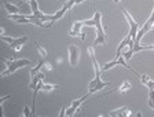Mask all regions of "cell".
<instances>
[{
	"label": "cell",
	"instance_id": "6da1fadb",
	"mask_svg": "<svg viewBox=\"0 0 154 117\" xmlns=\"http://www.w3.org/2000/svg\"><path fill=\"white\" fill-rule=\"evenodd\" d=\"M100 20H102V13H100V11H96L92 20L83 21V25L95 26V29H96V39H95V42H94V44H95V46H98V44H105V43H106V33H105V30H103V26H102Z\"/></svg>",
	"mask_w": 154,
	"mask_h": 117
},
{
	"label": "cell",
	"instance_id": "7a4b0ae2",
	"mask_svg": "<svg viewBox=\"0 0 154 117\" xmlns=\"http://www.w3.org/2000/svg\"><path fill=\"white\" fill-rule=\"evenodd\" d=\"M4 62L7 63V69L4 72H2V77H6L10 73H14V72L18 70V69L32 63L29 59H4Z\"/></svg>",
	"mask_w": 154,
	"mask_h": 117
},
{
	"label": "cell",
	"instance_id": "3957f363",
	"mask_svg": "<svg viewBox=\"0 0 154 117\" xmlns=\"http://www.w3.org/2000/svg\"><path fill=\"white\" fill-rule=\"evenodd\" d=\"M153 26H154V10H153V13H151V15L149 17V20L144 22L143 28H142V29L138 32V36H136V39H135V44H134V46H139V44H140V39L151 29V28H153Z\"/></svg>",
	"mask_w": 154,
	"mask_h": 117
},
{
	"label": "cell",
	"instance_id": "277c9868",
	"mask_svg": "<svg viewBox=\"0 0 154 117\" xmlns=\"http://www.w3.org/2000/svg\"><path fill=\"white\" fill-rule=\"evenodd\" d=\"M2 40H3V42H6V43H8V46L17 52V51H19V50L22 48V46L25 44V42L28 40V37H18V39H15V37H7V36H2Z\"/></svg>",
	"mask_w": 154,
	"mask_h": 117
},
{
	"label": "cell",
	"instance_id": "5b68a950",
	"mask_svg": "<svg viewBox=\"0 0 154 117\" xmlns=\"http://www.w3.org/2000/svg\"><path fill=\"white\" fill-rule=\"evenodd\" d=\"M122 14H124V17L127 18V21H128V23H129V33L128 35L131 36V39L134 40V43H135V39H136V36H138L139 23L136 22V21H134V18L129 15V13L127 10H122Z\"/></svg>",
	"mask_w": 154,
	"mask_h": 117
},
{
	"label": "cell",
	"instance_id": "8992f818",
	"mask_svg": "<svg viewBox=\"0 0 154 117\" xmlns=\"http://www.w3.org/2000/svg\"><path fill=\"white\" fill-rule=\"evenodd\" d=\"M67 50H69V63H70L72 68H74V66L77 65V62H79V57H80V47L76 46V44H72V46L67 47Z\"/></svg>",
	"mask_w": 154,
	"mask_h": 117
},
{
	"label": "cell",
	"instance_id": "52a82bcc",
	"mask_svg": "<svg viewBox=\"0 0 154 117\" xmlns=\"http://www.w3.org/2000/svg\"><path fill=\"white\" fill-rule=\"evenodd\" d=\"M116 65H122L124 68L128 69L129 72H132L135 76H138V77H139L138 73H136V72H134V69H131L128 65H127V63H125V58H124V57H121V55H116V59H114V61L109 62V63H106V65L103 66V70H109L110 68H113V66H116Z\"/></svg>",
	"mask_w": 154,
	"mask_h": 117
},
{
	"label": "cell",
	"instance_id": "ba28073f",
	"mask_svg": "<svg viewBox=\"0 0 154 117\" xmlns=\"http://www.w3.org/2000/svg\"><path fill=\"white\" fill-rule=\"evenodd\" d=\"M90 97V92H88V94L87 95H84V97H81L80 99H76V101H73L72 102V105L69 107H67V110H66V116L67 117H70V116H73L74 113H76L77 112V109H79V107H80V105L83 103L84 101H85L87 98Z\"/></svg>",
	"mask_w": 154,
	"mask_h": 117
},
{
	"label": "cell",
	"instance_id": "9c48e42d",
	"mask_svg": "<svg viewBox=\"0 0 154 117\" xmlns=\"http://www.w3.org/2000/svg\"><path fill=\"white\" fill-rule=\"evenodd\" d=\"M87 51H88V54H90L91 62H92L94 69H95V79H99V80H100V68H99L98 61H96V58H95V51H94L92 47H88V48H87Z\"/></svg>",
	"mask_w": 154,
	"mask_h": 117
},
{
	"label": "cell",
	"instance_id": "30bf717a",
	"mask_svg": "<svg viewBox=\"0 0 154 117\" xmlns=\"http://www.w3.org/2000/svg\"><path fill=\"white\" fill-rule=\"evenodd\" d=\"M81 26H83V21H77L73 23V28L70 29V36L72 37H77L80 36L81 39H85V33H81Z\"/></svg>",
	"mask_w": 154,
	"mask_h": 117
},
{
	"label": "cell",
	"instance_id": "8fae6325",
	"mask_svg": "<svg viewBox=\"0 0 154 117\" xmlns=\"http://www.w3.org/2000/svg\"><path fill=\"white\" fill-rule=\"evenodd\" d=\"M132 110L131 109H128L127 106L124 107H120V109H117V110H113L110 112V116H124V117H128V116H132Z\"/></svg>",
	"mask_w": 154,
	"mask_h": 117
},
{
	"label": "cell",
	"instance_id": "7c38bea8",
	"mask_svg": "<svg viewBox=\"0 0 154 117\" xmlns=\"http://www.w3.org/2000/svg\"><path fill=\"white\" fill-rule=\"evenodd\" d=\"M131 90V83L128 82V80H125L124 83H122L120 87H117V88H114V90H112L110 92H114V91H119V92H121V94H124V92H127V91H129ZM110 92H107V94H110ZM106 94V95H107Z\"/></svg>",
	"mask_w": 154,
	"mask_h": 117
},
{
	"label": "cell",
	"instance_id": "4fadbf2b",
	"mask_svg": "<svg viewBox=\"0 0 154 117\" xmlns=\"http://www.w3.org/2000/svg\"><path fill=\"white\" fill-rule=\"evenodd\" d=\"M4 8H6L7 13H10V14H21L19 13V7L14 6V4H10L8 2H4Z\"/></svg>",
	"mask_w": 154,
	"mask_h": 117
},
{
	"label": "cell",
	"instance_id": "5bb4252c",
	"mask_svg": "<svg viewBox=\"0 0 154 117\" xmlns=\"http://www.w3.org/2000/svg\"><path fill=\"white\" fill-rule=\"evenodd\" d=\"M43 79H44V73H37V75H35L32 77V82H30V88H32V90H35L36 85L38 84V82H40V80H43Z\"/></svg>",
	"mask_w": 154,
	"mask_h": 117
},
{
	"label": "cell",
	"instance_id": "9a60e30c",
	"mask_svg": "<svg viewBox=\"0 0 154 117\" xmlns=\"http://www.w3.org/2000/svg\"><path fill=\"white\" fill-rule=\"evenodd\" d=\"M66 11H67V7H66V6H63V7H62V8H61V10H59L57 14H55V15H52V21H51V23H52V25H54V23L57 22L58 20H61L62 17L65 15V13H66Z\"/></svg>",
	"mask_w": 154,
	"mask_h": 117
},
{
	"label": "cell",
	"instance_id": "2e32d148",
	"mask_svg": "<svg viewBox=\"0 0 154 117\" xmlns=\"http://www.w3.org/2000/svg\"><path fill=\"white\" fill-rule=\"evenodd\" d=\"M109 84H110V83H106V82H102V80H100V82L95 85V88H94L92 91H90V94H92V92H96V91H100V90H103V88L107 87Z\"/></svg>",
	"mask_w": 154,
	"mask_h": 117
},
{
	"label": "cell",
	"instance_id": "e0dca14e",
	"mask_svg": "<svg viewBox=\"0 0 154 117\" xmlns=\"http://www.w3.org/2000/svg\"><path fill=\"white\" fill-rule=\"evenodd\" d=\"M44 63H45V62L42 59V61H40V62H38V63H37V66H36V68H33L32 70H30V79H32L35 75H37V72L40 70V69H42L43 66H44Z\"/></svg>",
	"mask_w": 154,
	"mask_h": 117
},
{
	"label": "cell",
	"instance_id": "ac0fdd59",
	"mask_svg": "<svg viewBox=\"0 0 154 117\" xmlns=\"http://www.w3.org/2000/svg\"><path fill=\"white\" fill-rule=\"evenodd\" d=\"M57 88H58V85H57V84H44V83H43V85H42V91L48 92V91H52V90H57Z\"/></svg>",
	"mask_w": 154,
	"mask_h": 117
},
{
	"label": "cell",
	"instance_id": "d6986e66",
	"mask_svg": "<svg viewBox=\"0 0 154 117\" xmlns=\"http://www.w3.org/2000/svg\"><path fill=\"white\" fill-rule=\"evenodd\" d=\"M35 48L37 50V52H38V55H40V57H43V58H45V57H47V51H45V48H43L40 44L35 43Z\"/></svg>",
	"mask_w": 154,
	"mask_h": 117
},
{
	"label": "cell",
	"instance_id": "ffe728a7",
	"mask_svg": "<svg viewBox=\"0 0 154 117\" xmlns=\"http://www.w3.org/2000/svg\"><path fill=\"white\" fill-rule=\"evenodd\" d=\"M23 116H25V117H30V116H33V112L30 110L28 106H25V107H23Z\"/></svg>",
	"mask_w": 154,
	"mask_h": 117
},
{
	"label": "cell",
	"instance_id": "44dd1931",
	"mask_svg": "<svg viewBox=\"0 0 154 117\" xmlns=\"http://www.w3.org/2000/svg\"><path fill=\"white\" fill-rule=\"evenodd\" d=\"M74 2H76V0H69V2H67V3H65V6L67 7V10H70L72 7L74 6Z\"/></svg>",
	"mask_w": 154,
	"mask_h": 117
},
{
	"label": "cell",
	"instance_id": "7402d4cb",
	"mask_svg": "<svg viewBox=\"0 0 154 117\" xmlns=\"http://www.w3.org/2000/svg\"><path fill=\"white\" fill-rule=\"evenodd\" d=\"M44 69L47 72H51L52 70V63H50V62H45V63H44Z\"/></svg>",
	"mask_w": 154,
	"mask_h": 117
},
{
	"label": "cell",
	"instance_id": "603a6c76",
	"mask_svg": "<svg viewBox=\"0 0 154 117\" xmlns=\"http://www.w3.org/2000/svg\"><path fill=\"white\" fill-rule=\"evenodd\" d=\"M65 116H66V109H65V107H62L61 113H59V117H65Z\"/></svg>",
	"mask_w": 154,
	"mask_h": 117
},
{
	"label": "cell",
	"instance_id": "cb8c5ba5",
	"mask_svg": "<svg viewBox=\"0 0 154 117\" xmlns=\"http://www.w3.org/2000/svg\"><path fill=\"white\" fill-rule=\"evenodd\" d=\"M147 105H149V106H150V107H151V109H153V110H154V101H150V99H149Z\"/></svg>",
	"mask_w": 154,
	"mask_h": 117
},
{
	"label": "cell",
	"instance_id": "d4e9b609",
	"mask_svg": "<svg viewBox=\"0 0 154 117\" xmlns=\"http://www.w3.org/2000/svg\"><path fill=\"white\" fill-rule=\"evenodd\" d=\"M8 98H10V95H7V97H3V98H2V99H0V101H2V103H3L4 101H7V99H8Z\"/></svg>",
	"mask_w": 154,
	"mask_h": 117
},
{
	"label": "cell",
	"instance_id": "484cf974",
	"mask_svg": "<svg viewBox=\"0 0 154 117\" xmlns=\"http://www.w3.org/2000/svg\"><path fill=\"white\" fill-rule=\"evenodd\" d=\"M119 2H120V0H114V3H119Z\"/></svg>",
	"mask_w": 154,
	"mask_h": 117
}]
</instances>
